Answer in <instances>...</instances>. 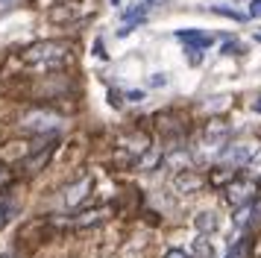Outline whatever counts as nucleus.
Segmentation results:
<instances>
[{
	"mask_svg": "<svg viewBox=\"0 0 261 258\" xmlns=\"http://www.w3.org/2000/svg\"><path fill=\"white\" fill-rule=\"evenodd\" d=\"M9 220H12V205H9V202H0V229Z\"/></svg>",
	"mask_w": 261,
	"mask_h": 258,
	"instance_id": "19",
	"label": "nucleus"
},
{
	"mask_svg": "<svg viewBox=\"0 0 261 258\" xmlns=\"http://www.w3.org/2000/svg\"><path fill=\"white\" fill-rule=\"evenodd\" d=\"M194 252H197V258H212L214 255V246L208 244V238H205V235L194 238Z\"/></svg>",
	"mask_w": 261,
	"mask_h": 258,
	"instance_id": "17",
	"label": "nucleus"
},
{
	"mask_svg": "<svg viewBox=\"0 0 261 258\" xmlns=\"http://www.w3.org/2000/svg\"><path fill=\"white\" fill-rule=\"evenodd\" d=\"M255 41H258V44H261V33H258V35H255Z\"/></svg>",
	"mask_w": 261,
	"mask_h": 258,
	"instance_id": "28",
	"label": "nucleus"
},
{
	"mask_svg": "<svg viewBox=\"0 0 261 258\" xmlns=\"http://www.w3.org/2000/svg\"><path fill=\"white\" fill-rule=\"evenodd\" d=\"M252 112H255V115H261V97H258V100H252Z\"/></svg>",
	"mask_w": 261,
	"mask_h": 258,
	"instance_id": "27",
	"label": "nucleus"
},
{
	"mask_svg": "<svg viewBox=\"0 0 261 258\" xmlns=\"http://www.w3.org/2000/svg\"><path fill=\"white\" fill-rule=\"evenodd\" d=\"M106 211H109V209L80 211V214L71 220V226H73V229H94V226H100V223H106Z\"/></svg>",
	"mask_w": 261,
	"mask_h": 258,
	"instance_id": "10",
	"label": "nucleus"
},
{
	"mask_svg": "<svg viewBox=\"0 0 261 258\" xmlns=\"http://www.w3.org/2000/svg\"><path fill=\"white\" fill-rule=\"evenodd\" d=\"M217 226H220V220H217L214 211H200V214H194V229L200 235H212Z\"/></svg>",
	"mask_w": 261,
	"mask_h": 258,
	"instance_id": "14",
	"label": "nucleus"
},
{
	"mask_svg": "<svg viewBox=\"0 0 261 258\" xmlns=\"http://www.w3.org/2000/svg\"><path fill=\"white\" fill-rule=\"evenodd\" d=\"M18 126L24 129V132H30V135H44V138H50L53 132H59L62 129V115L59 112H53V109L36 106V109H30V112L21 115Z\"/></svg>",
	"mask_w": 261,
	"mask_h": 258,
	"instance_id": "2",
	"label": "nucleus"
},
{
	"mask_svg": "<svg viewBox=\"0 0 261 258\" xmlns=\"http://www.w3.org/2000/svg\"><path fill=\"white\" fill-rule=\"evenodd\" d=\"M91 188H94V179H91V176H80L76 182H71V185L62 191V202H65V209H76V205H83L85 199H88V194H91Z\"/></svg>",
	"mask_w": 261,
	"mask_h": 258,
	"instance_id": "5",
	"label": "nucleus"
},
{
	"mask_svg": "<svg viewBox=\"0 0 261 258\" xmlns=\"http://www.w3.org/2000/svg\"><path fill=\"white\" fill-rule=\"evenodd\" d=\"M212 12H214V15H223V18H232V21H244V15H241V12L226 9V6H212Z\"/></svg>",
	"mask_w": 261,
	"mask_h": 258,
	"instance_id": "18",
	"label": "nucleus"
},
{
	"mask_svg": "<svg viewBox=\"0 0 261 258\" xmlns=\"http://www.w3.org/2000/svg\"><path fill=\"white\" fill-rule=\"evenodd\" d=\"M252 182H232V185H226V202H232V205H241V202H247V199H252Z\"/></svg>",
	"mask_w": 261,
	"mask_h": 258,
	"instance_id": "11",
	"label": "nucleus"
},
{
	"mask_svg": "<svg viewBox=\"0 0 261 258\" xmlns=\"http://www.w3.org/2000/svg\"><path fill=\"white\" fill-rule=\"evenodd\" d=\"M162 162H165V152L159 150V147H150V150H144L141 156H138L135 167H138V170H144V173H150V170H159V167H162Z\"/></svg>",
	"mask_w": 261,
	"mask_h": 258,
	"instance_id": "12",
	"label": "nucleus"
},
{
	"mask_svg": "<svg viewBox=\"0 0 261 258\" xmlns=\"http://www.w3.org/2000/svg\"><path fill=\"white\" fill-rule=\"evenodd\" d=\"M252 255V238H247V241H238L229 252H226V258H249Z\"/></svg>",
	"mask_w": 261,
	"mask_h": 258,
	"instance_id": "16",
	"label": "nucleus"
},
{
	"mask_svg": "<svg viewBox=\"0 0 261 258\" xmlns=\"http://www.w3.org/2000/svg\"><path fill=\"white\" fill-rule=\"evenodd\" d=\"M62 3H73V0H62Z\"/></svg>",
	"mask_w": 261,
	"mask_h": 258,
	"instance_id": "30",
	"label": "nucleus"
},
{
	"mask_svg": "<svg viewBox=\"0 0 261 258\" xmlns=\"http://www.w3.org/2000/svg\"><path fill=\"white\" fill-rule=\"evenodd\" d=\"M53 150H56V141L47 138L44 144H41V147H36V150L30 152L24 162H18V164H21V170H24L27 176H36L38 170H44V167H47V162H50V156H53Z\"/></svg>",
	"mask_w": 261,
	"mask_h": 258,
	"instance_id": "4",
	"label": "nucleus"
},
{
	"mask_svg": "<svg viewBox=\"0 0 261 258\" xmlns=\"http://www.w3.org/2000/svg\"><path fill=\"white\" fill-rule=\"evenodd\" d=\"M126 100H129V103H141L144 91H126Z\"/></svg>",
	"mask_w": 261,
	"mask_h": 258,
	"instance_id": "24",
	"label": "nucleus"
},
{
	"mask_svg": "<svg viewBox=\"0 0 261 258\" xmlns=\"http://www.w3.org/2000/svg\"><path fill=\"white\" fill-rule=\"evenodd\" d=\"M249 217H252V220H261V197L252 202V209H249Z\"/></svg>",
	"mask_w": 261,
	"mask_h": 258,
	"instance_id": "21",
	"label": "nucleus"
},
{
	"mask_svg": "<svg viewBox=\"0 0 261 258\" xmlns=\"http://www.w3.org/2000/svg\"><path fill=\"white\" fill-rule=\"evenodd\" d=\"M165 258H191V255H188V252H182V249H170Z\"/></svg>",
	"mask_w": 261,
	"mask_h": 258,
	"instance_id": "25",
	"label": "nucleus"
},
{
	"mask_svg": "<svg viewBox=\"0 0 261 258\" xmlns=\"http://www.w3.org/2000/svg\"><path fill=\"white\" fill-rule=\"evenodd\" d=\"M220 53H226V56H232V53H244V44H238V41H226V44L220 47Z\"/></svg>",
	"mask_w": 261,
	"mask_h": 258,
	"instance_id": "20",
	"label": "nucleus"
},
{
	"mask_svg": "<svg viewBox=\"0 0 261 258\" xmlns=\"http://www.w3.org/2000/svg\"><path fill=\"white\" fill-rule=\"evenodd\" d=\"M94 53H97V56H103V59H106V47H103V41H100V38L94 41Z\"/></svg>",
	"mask_w": 261,
	"mask_h": 258,
	"instance_id": "26",
	"label": "nucleus"
},
{
	"mask_svg": "<svg viewBox=\"0 0 261 258\" xmlns=\"http://www.w3.org/2000/svg\"><path fill=\"white\" fill-rule=\"evenodd\" d=\"M226 138H229V126H226L223 120L205 123V129H202V144H205V147H220V152H223Z\"/></svg>",
	"mask_w": 261,
	"mask_h": 258,
	"instance_id": "6",
	"label": "nucleus"
},
{
	"mask_svg": "<svg viewBox=\"0 0 261 258\" xmlns=\"http://www.w3.org/2000/svg\"><path fill=\"white\" fill-rule=\"evenodd\" d=\"M144 15H147V6H132V9H126V15H123V27L118 30L120 38H123V35H129L132 30L144 21Z\"/></svg>",
	"mask_w": 261,
	"mask_h": 258,
	"instance_id": "13",
	"label": "nucleus"
},
{
	"mask_svg": "<svg viewBox=\"0 0 261 258\" xmlns=\"http://www.w3.org/2000/svg\"><path fill=\"white\" fill-rule=\"evenodd\" d=\"M138 205H141V191L138 188H126V191H120V197L109 209L120 211V214H132V211H138Z\"/></svg>",
	"mask_w": 261,
	"mask_h": 258,
	"instance_id": "9",
	"label": "nucleus"
},
{
	"mask_svg": "<svg viewBox=\"0 0 261 258\" xmlns=\"http://www.w3.org/2000/svg\"><path fill=\"white\" fill-rule=\"evenodd\" d=\"M202 185H205V179H202L194 167H188V170H179V173L173 176V188H176V191H182V194H194V191H200Z\"/></svg>",
	"mask_w": 261,
	"mask_h": 258,
	"instance_id": "8",
	"label": "nucleus"
},
{
	"mask_svg": "<svg viewBox=\"0 0 261 258\" xmlns=\"http://www.w3.org/2000/svg\"><path fill=\"white\" fill-rule=\"evenodd\" d=\"M0 170H3V167H0Z\"/></svg>",
	"mask_w": 261,
	"mask_h": 258,
	"instance_id": "32",
	"label": "nucleus"
},
{
	"mask_svg": "<svg viewBox=\"0 0 261 258\" xmlns=\"http://www.w3.org/2000/svg\"><path fill=\"white\" fill-rule=\"evenodd\" d=\"M21 62L27 68L41 70V73H56V70H65L73 62V47L68 41H56V38L36 41L21 53Z\"/></svg>",
	"mask_w": 261,
	"mask_h": 258,
	"instance_id": "1",
	"label": "nucleus"
},
{
	"mask_svg": "<svg viewBox=\"0 0 261 258\" xmlns=\"http://www.w3.org/2000/svg\"><path fill=\"white\" fill-rule=\"evenodd\" d=\"M155 132H159V138L165 141L167 147H173V150H179L182 144H185V126H182V120L179 117H170V115H155L153 120Z\"/></svg>",
	"mask_w": 261,
	"mask_h": 258,
	"instance_id": "3",
	"label": "nucleus"
},
{
	"mask_svg": "<svg viewBox=\"0 0 261 258\" xmlns=\"http://www.w3.org/2000/svg\"><path fill=\"white\" fill-rule=\"evenodd\" d=\"M118 3H120V0H112V6H118Z\"/></svg>",
	"mask_w": 261,
	"mask_h": 258,
	"instance_id": "29",
	"label": "nucleus"
},
{
	"mask_svg": "<svg viewBox=\"0 0 261 258\" xmlns=\"http://www.w3.org/2000/svg\"><path fill=\"white\" fill-rule=\"evenodd\" d=\"M208 179H212V185L226 188V185H232V182L238 179V170L235 167H229V164H223V167L217 164V167H212V176H208Z\"/></svg>",
	"mask_w": 261,
	"mask_h": 258,
	"instance_id": "15",
	"label": "nucleus"
},
{
	"mask_svg": "<svg viewBox=\"0 0 261 258\" xmlns=\"http://www.w3.org/2000/svg\"><path fill=\"white\" fill-rule=\"evenodd\" d=\"M176 38L182 41V44H188L185 50H200V53L214 44V35L212 33H200V30H182V33H176Z\"/></svg>",
	"mask_w": 261,
	"mask_h": 258,
	"instance_id": "7",
	"label": "nucleus"
},
{
	"mask_svg": "<svg viewBox=\"0 0 261 258\" xmlns=\"http://www.w3.org/2000/svg\"><path fill=\"white\" fill-rule=\"evenodd\" d=\"M30 3H36V0H30Z\"/></svg>",
	"mask_w": 261,
	"mask_h": 258,
	"instance_id": "31",
	"label": "nucleus"
},
{
	"mask_svg": "<svg viewBox=\"0 0 261 258\" xmlns=\"http://www.w3.org/2000/svg\"><path fill=\"white\" fill-rule=\"evenodd\" d=\"M188 62H191V65H200L202 53H200V50H188Z\"/></svg>",
	"mask_w": 261,
	"mask_h": 258,
	"instance_id": "23",
	"label": "nucleus"
},
{
	"mask_svg": "<svg viewBox=\"0 0 261 258\" xmlns=\"http://www.w3.org/2000/svg\"><path fill=\"white\" fill-rule=\"evenodd\" d=\"M249 18H261V0H252L249 3Z\"/></svg>",
	"mask_w": 261,
	"mask_h": 258,
	"instance_id": "22",
	"label": "nucleus"
}]
</instances>
